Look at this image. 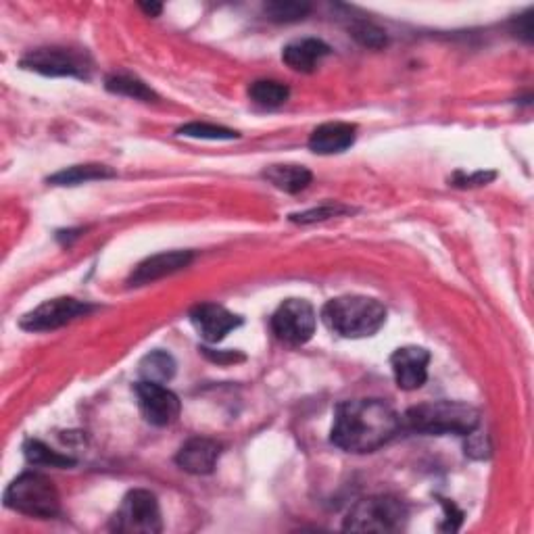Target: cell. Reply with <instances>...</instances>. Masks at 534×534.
Listing matches in <instances>:
<instances>
[{
  "label": "cell",
  "instance_id": "cell-1",
  "mask_svg": "<svg viewBox=\"0 0 534 534\" xmlns=\"http://www.w3.org/2000/svg\"><path fill=\"white\" fill-rule=\"evenodd\" d=\"M401 428L397 411L380 399L345 401L334 411L330 441L347 453H372Z\"/></svg>",
  "mask_w": 534,
  "mask_h": 534
},
{
  "label": "cell",
  "instance_id": "cell-2",
  "mask_svg": "<svg viewBox=\"0 0 534 534\" xmlns=\"http://www.w3.org/2000/svg\"><path fill=\"white\" fill-rule=\"evenodd\" d=\"M324 324L345 338L374 336L386 324V307L370 297L347 295L326 303Z\"/></svg>",
  "mask_w": 534,
  "mask_h": 534
},
{
  "label": "cell",
  "instance_id": "cell-3",
  "mask_svg": "<svg viewBox=\"0 0 534 534\" xmlns=\"http://www.w3.org/2000/svg\"><path fill=\"white\" fill-rule=\"evenodd\" d=\"M405 426L422 434H461L466 436L480 424V411L468 403L459 401H432L411 407L405 418Z\"/></svg>",
  "mask_w": 534,
  "mask_h": 534
},
{
  "label": "cell",
  "instance_id": "cell-4",
  "mask_svg": "<svg viewBox=\"0 0 534 534\" xmlns=\"http://www.w3.org/2000/svg\"><path fill=\"white\" fill-rule=\"evenodd\" d=\"M5 505L32 518H55L61 512V497L55 482L40 472H23L5 493Z\"/></svg>",
  "mask_w": 534,
  "mask_h": 534
},
{
  "label": "cell",
  "instance_id": "cell-5",
  "mask_svg": "<svg viewBox=\"0 0 534 534\" xmlns=\"http://www.w3.org/2000/svg\"><path fill=\"white\" fill-rule=\"evenodd\" d=\"M407 520V507L391 495H374L357 501L343 528L353 532H397Z\"/></svg>",
  "mask_w": 534,
  "mask_h": 534
},
{
  "label": "cell",
  "instance_id": "cell-6",
  "mask_svg": "<svg viewBox=\"0 0 534 534\" xmlns=\"http://www.w3.org/2000/svg\"><path fill=\"white\" fill-rule=\"evenodd\" d=\"M111 530L128 534H157L163 530L159 501L151 491H130L111 518Z\"/></svg>",
  "mask_w": 534,
  "mask_h": 534
},
{
  "label": "cell",
  "instance_id": "cell-7",
  "mask_svg": "<svg viewBox=\"0 0 534 534\" xmlns=\"http://www.w3.org/2000/svg\"><path fill=\"white\" fill-rule=\"evenodd\" d=\"M23 69L36 71L42 76L51 78H80L86 80L90 76V59L82 51L63 46H48L36 48L28 53L19 63Z\"/></svg>",
  "mask_w": 534,
  "mask_h": 534
},
{
  "label": "cell",
  "instance_id": "cell-8",
  "mask_svg": "<svg viewBox=\"0 0 534 534\" xmlns=\"http://www.w3.org/2000/svg\"><path fill=\"white\" fill-rule=\"evenodd\" d=\"M315 309L305 299H288L272 315V330L278 341L286 345H305L315 334Z\"/></svg>",
  "mask_w": 534,
  "mask_h": 534
},
{
  "label": "cell",
  "instance_id": "cell-9",
  "mask_svg": "<svg viewBox=\"0 0 534 534\" xmlns=\"http://www.w3.org/2000/svg\"><path fill=\"white\" fill-rule=\"evenodd\" d=\"M90 311H92L90 303L71 299V297H61V299L46 301L34 311L23 315L19 326L28 332H48V330H57V328L67 326Z\"/></svg>",
  "mask_w": 534,
  "mask_h": 534
},
{
  "label": "cell",
  "instance_id": "cell-10",
  "mask_svg": "<svg viewBox=\"0 0 534 534\" xmlns=\"http://www.w3.org/2000/svg\"><path fill=\"white\" fill-rule=\"evenodd\" d=\"M142 418L153 426H169L180 416V399L157 382L142 380L134 386Z\"/></svg>",
  "mask_w": 534,
  "mask_h": 534
},
{
  "label": "cell",
  "instance_id": "cell-11",
  "mask_svg": "<svg viewBox=\"0 0 534 534\" xmlns=\"http://www.w3.org/2000/svg\"><path fill=\"white\" fill-rule=\"evenodd\" d=\"M190 322L207 343L224 341L232 330H236L242 324L238 315H234L232 311L217 303H201L197 307H192Z\"/></svg>",
  "mask_w": 534,
  "mask_h": 534
},
{
  "label": "cell",
  "instance_id": "cell-12",
  "mask_svg": "<svg viewBox=\"0 0 534 534\" xmlns=\"http://www.w3.org/2000/svg\"><path fill=\"white\" fill-rule=\"evenodd\" d=\"M430 353L422 347H401L391 355V368L397 386L403 391H416L428 378Z\"/></svg>",
  "mask_w": 534,
  "mask_h": 534
},
{
  "label": "cell",
  "instance_id": "cell-13",
  "mask_svg": "<svg viewBox=\"0 0 534 534\" xmlns=\"http://www.w3.org/2000/svg\"><path fill=\"white\" fill-rule=\"evenodd\" d=\"M220 455H222V447L215 441L205 439V436H194V439L186 441L180 447L176 455V464L188 474L205 476L215 470Z\"/></svg>",
  "mask_w": 534,
  "mask_h": 534
},
{
  "label": "cell",
  "instance_id": "cell-14",
  "mask_svg": "<svg viewBox=\"0 0 534 534\" xmlns=\"http://www.w3.org/2000/svg\"><path fill=\"white\" fill-rule=\"evenodd\" d=\"M192 261L190 251H172V253H159L149 259H144L130 276V286H144L149 282L161 280L165 276H172L184 267H188Z\"/></svg>",
  "mask_w": 534,
  "mask_h": 534
},
{
  "label": "cell",
  "instance_id": "cell-15",
  "mask_svg": "<svg viewBox=\"0 0 534 534\" xmlns=\"http://www.w3.org/2000/svg\"><path fill=\"white\" fill-rule=\"evenodd\" d=\"M357 138V128L345 121H330L313 130L309 138V149L318 155H336L351 149Z\"/></svg>",
  "mask_w": 534,
  "mask_h": 534
},
{
  "label": "cell",
  "instance_id": "cell-16",
  "mask_svg": "<svg viewBox=\"0 0 534 534\" xmlns=\"http://www.w3.org/2000/svg\"><path fill=\"white\" fill-rule=\"evenodd\" d=\"M332 48L318 38H303L284 46L282 61L299 74H311L318 63L330 55Z\"/></svg>",
  "mask_w": 534,
  "mask_h": 534
},
{
  "label": "cell",
  "instance_id": "cell-17",
  "mask_svg": "<svg viewBox=\"0 0 534 534\" xmlns=\"http://www.w3.org/2000/svg\"><path fill=\"white\" fill-rule=\"evenodd\" d=\"M263 178L278 190L297 194L311 184L313 176L303 165H270L263 172Z\"/></svg>",
  "mask_w": 534,
  "mask_h": 534
},
{
  "label": "cell",
  "instance_id": "cell-18",
  "mask_svg": "<svg viewBox=\"0 0 534 534\" xmlns=\"http://www.w3.org/2000/svg\"><path fill=\"white\" fill-rule=\"evenodd\" d=\"M109 178H115V172L111 167L101 165V163H86V165H74V167L61 169V172L48 178V184L78 186V184H86L94 180H109Z\"/></svg>",
  "mask_w": 534,
  "mask_h": 534
},
{
  "label": "cell",
  "instance_id": "cell-19",
  "mask_svg": "<svg viewBox=\"0 0 534 534\" xmlns=\"http://www.w3.org/2000/svg\"><path fill=\"white\" fill-rule=\"evenodd\" d=\"M138 372L142 380L167 384L176 376V359L165 351H151L149 355L142 357Z\"/></svg>",
  "mask_w": 534,
  "mask_h": 534
},
{
  "label": "cell",
  "instance_id": "cell-20",
  "mask_svg": "<svg viewBox=\"0 0 534 534\" xmlns=\"http://www.w3.org/2000/svg\"><path fill=\"white\" fill-rule=\"evenodd\" d=\"M249 96L255 105H259L263 109H276L288 101L290 90H288V86H284L282 82H276V80H259V82L251 84Z\"/></svg>",
  "mask_w": 534,
  "mask_h": 534
},
{
  "label": "cell",
  "instance_id": "cell-21",
  "mask_svg": "<svg viewBox=\"0 0 534 534\" xmlns=\"http://www.w3.org/2000/svg\"><path fill=\"white\" fill-rule=\"evenodd\" d=\"M23 453H26L28 461L34 466H51V468H69V466H76V459L74 457H67L59 451H53L51 447H46L40 441H26L23 445Z\"/></svg>",
  "mask_w": 534,
  "mask_h": 534
},
{
  "label": "cell",
  "instance_id": "cell-22",
  "mask_svg": "<svg viewBox=\"0 0 534 534\" xmlns=\"http://www.w3.org/2000/svg\"><path fill=\"white\" fill-rule=\"evenodd\" d=\"M105 86L113 94L130 96V99H136V101H153V99H157V94L142 80H138L134 76H126V74L111 76V78H107Z\"/></svg>",
  "mask_w": 534,
  "mask_h": 534
},
{
  "label": "cell",
  "instance_id": "cell-23",
  "mask_svg": "<svg viewBox=\"0 0 534 534\" xmlns=\"http://www.w3.org/2000/svg\"><path fill=\"white\" fill-rule=\"evenodd\" d=\"M311 11L309 3H299V0H276V3L265 5V15L272 21H299L305 19Z\"/></svg>",
  "mask_w": 534,
  "mask_h": 534
},
{
  "label": "cell",
  "instance_id": "cell-24",
  "mask_svg": "<svg viewBox=\"0 0 534 534\" xmlns=\"http://www.w3.org/2000/svg\"><path fill=\"white\" fill-rule=\"evenodd\" d=\"M178 134L186 136V138H203V140H234V138H238V132H234V130L213 126V124H199V121L178 128Z\"/></svg>",
  "mask_w": 534,
  "mask_h": 534
},
{
  "label": "cell",
  "instance_id": "cell-25",
  "mask_svg": "<svg viewBox=\"0 0 534 534\" xmlns=\"http://www.w3.org/2000/svg\"><path fill=\"white\" fill-rule=\"evenodd\" d=\"M351 36L368 48H382L386 44V32L370 21H355L351 26Z\"/></svg>",
  "mask_w": 534,
  "mask_h": 534
},
{
  "label": "cell",
  "instance_id": "cell-26",
  "mask_svg": "<svg viewBox=\"0 0 534 534\" xmlns=\"http://www.w3.org/2000/svg\"><path fill=\"white\" fill-rule=\"evenodd\" d=\"M343 213H349L347 207H341V205H322V207H315V209H309V211H303V213H293L290 215V222L295 224H315V222H324V220H330V217H336V215H343Z\"/></svg>",
  "mask_w": 534,
  "mask_h": 534
},
{
  "label": "cell",
  "instance_id": "cell-27",
  "mask_svg": "<svg viewBox=\"0 0 534 534\" xmlns=\"http://www.w3.org/2000/svg\"><path fill=\"white\" fill-rule=\"evenodd\" d=\"M468 436V443H466V455L474 457V459H484L489 457L491 453V445H489V436L487 432H478V428H474Z\"/></svg>",
  "mask_w": 534,
  "mask_h": 534
},
{
  "label": "cell",
  "instance_id": "cell-28",
  "mask_svg": "<svg viewBox=\"0 0 534 534\" xmlns=\"http://www.w3.org/2000/svg\"><path fill=\"white\" fill-rule=\"evenodd\" d=\"M495 178V174H484V172H478L474 176H464V174H457L455 176V186H482V184H487Z\"/></svg>",
  "mask_w": 534,
  "mask_h": 534
},
{
  "label": "cell",
  "instance_id": "cell-29",
  "mask_svg": "<svg viewBox=\"0 0 534 534\" xmlns=\"http://www.w3.org/2000/svg\"><path fill=\"white\" fill-rule=\"evenodd\" d=\"M203 353L211 359V361H217V363H226V361H242V359H245V357H242V355H238V353H226V351H222V353H213L211 349H203Z\"/></svg>",
  "mask_w": 534,
  "mask_h": 534
},
{
  "label": "cell",
  "instance_id": "cell-30",
  "mask_svg": "<svg viewBox=\"0 0 534 534\" xmlns=\"http://www.w3.org/2000/svg\"><path fill=\"white\" fill-rule=\"evenodd\" d=\"M140 9H142L144 13H147V15H151V17H157V15H161V11H163V7L157 5V3H140Z\"/></svg>",
  "mask_w": 534,
  "mask_h": 534
}]
</instances>
